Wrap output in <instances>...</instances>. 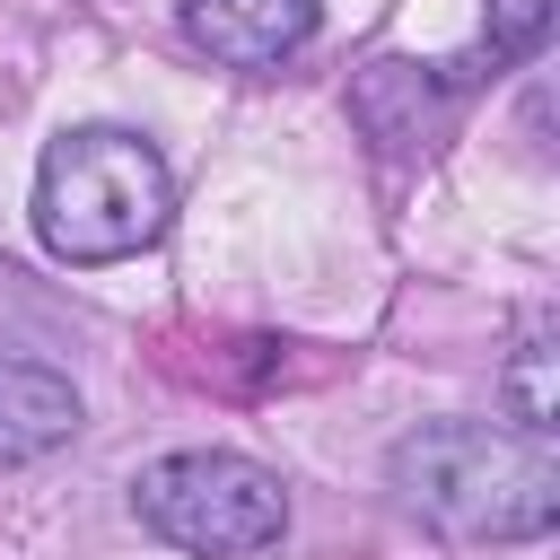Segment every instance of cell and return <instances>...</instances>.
Returning <instances> with one entry per match:
<instances>
[{"label": "cell", "instance_id": "7a4b0ae2", "mask_svg": "<svg viewBox=\"0 0 560 560\" xmlns=\"http://www.w3.org/2000/svg\"><path fill=\"white\" fill-rule=\"evenodd\" d=\"M166 210H175L166 158L122 122L61 131L35 166V228L61 262H122L166 236Z\"/></svg>", "mask_w": 560, "mask_h": 560}, {"label": "cell", "instance_id": "6da1fadb", "mask_svg": "<svg viewBox=\"0 0 560 560\" xmlns=\"http://www.w3.org/2000/svg\"><path fill=\"white\" fill-rule=\"evenodd\" d=\"M394 490L438 534L525 542V534H551V516H560V455H551V438H525V429L446 420V429H420L394 446Z\"/></svg>", "mask_w": 560, "mask_h": 560}, {"label": "cell", "instance_id": "8992f818", "mask_svg": "<svg viewBox=\"0 0 560 560\" xmlns=\"http://www.w3.org/2000/svg\"><path fill=\"white\" fill-rule=\"evenodd\" d=\"M508 394H516V429H525V438H551V341H542V332L516 350Z\"/></svg>", "mask_w": 560, "mask_h": 560}, {"label": "cell", "instance_id": "5b68a950", "mask_svg": "<svg viewBox=\"0 0 560 560\" xmlns=\"http://www.w3.org/2000/svg\"><path fill=\"white\" fill-rule=\"evenodd\" d=\"M79 429V394L70 376L35 368V359H0V464H35Z\"/></svg>", "mask_w": 560, "mask_h": 560}, {"label": "cell", "instance_id": "3957f363", "mask_svg": "<svg viewBox=\"0 0 560 560\" xmlns=\"http://www.w3.org/2000/svg\"><path fill=\"white\" fill-rule=\"evenodd\" d=\"M140 525L192 560H245V551H271L280 525H289V499H280V472H262L254 455H228V446H192V455H158L140 481Z\"/></svg>", "mask_w": 560, "mask_h": 560}, {"label": "cell", "instance_id": "52a82bcc", "mask_svg": "<svg viewBox=\"0 0 560 560\" xmlns=\"http://www.w3.org/2000/svg\"><path fill=\"white\" fill-rule=\"evenodd\" d=\"M551 26V0H490V70L499 61H525Z\"/></svg>", "mask_w": 560, "mask_h": 560}, {"label": "cell", "instance_id": "277c9868", "mask_svg": "<svg viewBox=\"0 0 560 560\" xmlns=\"http://www.w3.org/2000/svg\"><path fill=\"white\" fill-rule=\"evenodd\" d=\"M184 35L228 70H280L315 35V0H192Z\"/></svg>", "mask_w": 560, "mask_h": 560}]
</instances>
